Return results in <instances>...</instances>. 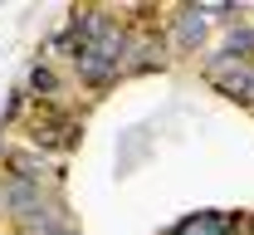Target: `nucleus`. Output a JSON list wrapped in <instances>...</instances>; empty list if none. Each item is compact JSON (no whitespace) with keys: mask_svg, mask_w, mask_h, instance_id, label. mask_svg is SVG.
Masks as SVG:
<instances>
[{"mask_svg":"<svg viewBox=\"0 0 254 235\" xmlns=\"http://www.w3.org/2000/svg\"><path fill=\"white\" fill-rule=\"evenodd\" d=\"M20 137L34 142L39 152L68 162V152L83 142V108H73V103H44V108H34L30 103V118H25Z\"/></svg>","mask_w":254,"mask_h":235,"instance_id":"nucleus-1","label":"nucleus"},{"mask_svg":"<svg viewBox=\"0 0 254 235\" xmlns=\"http://www.w3.org/2000/svg\"><path fill=\"white\" fill-rule=\"evenodd\" d=\"M161 34H166L171 59H205V54L215 49V25L205 20L200 0H186V5L161 10Z\"/></svg>","mask_w":254,"mask_h":235,"instance_id":"nucleus-2","label":"nucleus"},{"mask_svg":"<svg viewBox=\"0 0 254 235\" xmlns=\"http://www.w3.org/2000/svg\"><path fill=\"white\" fill-rule=\"evenodd\" d=\"M54 196H64V191L39 186V181L15 176V171H0V221H5L10 231H15V226H25L30 216H39V211L54 201Z\"/></svg>","mask_w":254,"mask_h":235,"instance_id":"nucleus-3","label":"nucleus"},{"mask_svg":"<svg viewBox=\"0 0 254 235\" xmlns=\"http://www.w3.org/2000/svg\"><path fill=\"white\" fill-rule=\"evenodd\" d=\"M64 157H49V152H39L34 142H25V137H15L5 152H0V171H15V176H30V181H39V186H54V191H64Z\"/></svg>","mask_w":254,"mask_h":235,"instance_id":"nucleus-4","label":"nucleus"},{"mask_svg":"<svg viewBox=\"0 0 254 235\" xmlns=\"http://www.w3.org/2000/svg\"><path fill=\"white\" fill-rule=\"evenodd\" d=\"M171 69V49H166V34L161 30H132V44L123 54V78H147Z\"/></svg>","mask_w":254,"mask_h":235,"instance_id":"nucleus-5","label":"nucleus"},{"mask_svg":"<svg viewBox=\"0 0 254 235\" xmlns=\"http://www.w3.org/2000/svg\"><path fill=\"white\" fill-rule=\"evenodd\" d=\"M166 235H245V216H240V211H215V206H205V211L181 216Z\"/></svg>","mask_w":254,"mask_h":235,"instance_id":"nucleus-6","label":"nucleus"},{"mask_svg":"<svg viewBox=\"0 0 254 235\" xmlns=\"http://www.w3.org/2000/svg\"><path fill=\"white\" fill-rule=\"evenodd\" d=\"M152 142H157V128H152V123H137L132 133H123V142H118V152H123L118 171H132V167H142V162L152 157Z\"/></svg>","mask_w":254,"mask_h":235,"instance_id":"nucleus-7","label":"nucleus"},{"mask_svg":"<svg viewBox=\"0 0 254 235\" xmlns=\"http://www.w3.org/2000/svg\"><path fill=\"white\" fill-rule=\"evenodd\" d=\"M73 54H78V34L68 30V25H54V30L44 34V44H39V59H49V64H59V69L73 64Z\"/></svg>","mask_w":254,"mask_h":235,"instance_id":"nucleus-8","label":"nucleus"},{"mask_svg":"<svg viewBox=\"0 0 254 235\" xmlns=\"http://www.w3.org/2000/svg\"><path fill=\"white\" fill-rule=\"evenodd\" d=\"M245 235H254V211H250V216H245Z\"/></svg>","mask_w":254,"mask_h":235,"instance_id":"nucleus-9","label":"nucleus"}]
</instances>
